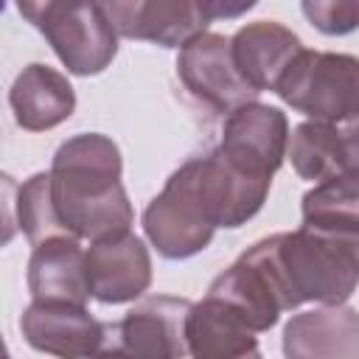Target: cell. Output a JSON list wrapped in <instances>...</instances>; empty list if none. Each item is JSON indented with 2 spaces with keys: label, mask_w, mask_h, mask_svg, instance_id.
Masks as SVG:
<instances>
[{
  "label": "cell",
  "mask_w": 359,
  "mask_h": 359,
  "mask_svg": "<svg viewBox=\"0 0 359 359\" xmlns=\"http://www.w3.org/2000/svg\"><path fill=\"white\" fill-rule=\"evenodd\" d=\"M121 174V151L107 135L81 132L56 149L48 171V188L65 236L95 244L129 233L135 210Z\"/></svg>",
  "instance_id": "obj_1"
},
{
  "label": "cell",
  "mask_w": 359,
  "mask_h": 359,
  "mask_svg": "<svg viewBox=\"0 0 359 359\" xmlns=\"http://www.w3.org/2000/svg\"><path fill=\"white\" fill-rule=\"evenodd\" d=\"M241 258L264 272L283 311L303 303L345 306L356 292L359 238L297 227L255 241Z\"/></svg>",
  "instance_id": "obj_2"
},
{
  "label": "cell",
  "mask_w": 359,
  "mask_h": 359,
  "mask_svg": "<svg viewBox=\"0 0 359 359\" xmlns=\"http://www.w3.org/2000/svg\"><path fill=\"white\" fill-rule=\"evenodd\" d=\"M359 62L351 53L309 50L303 48L275 90L283 104L320 123H353L359 93Z\"/></svg>",
  "instance_id": "obj_3"
},
{
  "label": "cell",
  "mask_w": 359,
  "mask_h": 359,
  "mask_svg": "<svg viewBox=\"0 0 359 359\" xmlns=\"http://www.w3.org/2000/svg\"><path fill=\"white\" fill-rule=\"evenodd\" d=\"M20 14L50 42L76 76H98L118 53V34L101 3H20Z\"/></svg>",
  "instance_id": "obj_4"
},
{
  "label": "cell",
  "mask_w": 359,
  "mask_h": 359,
  "mask_svg": "<svg viewBox=\"0 0 359 359\" xmlns=\"http://www.w3.org/2000/svg\"><path fill=\"white\" fill-rule=\"evenodd\" d=\"M188 311L191 300L185 297H143L121 320L101 325L93 359H182Z\"/></svg>",
  "instance_id": "obj_5"
},
{
  "label": "cell",
  "mask_w": 359,
  "mask_h": 359,
  "mask_svg": "<svg viewBox=\"0 0 359 359\" xmlns=\"http://www.w3.org/2000/svg\"><path fill=\"white\" fill-rule=\"evenodd\" d=\"M143 230L151 247L168 261L191 258L213 241L216 227L199 194L191 160H185L165 180L163 191L146 205Z\"/></svg>",
  "instance_id": "obj_6"
},
{
  "label": "cell",
  "mask_w": 359,
  "mask_h": 359,
  "mask_svg": "<svg viewBox=\"0 0 359 359\" xmlns=\"http://www.w3.org/2000/svg\"><path fill=\"white\" fill-rule=\"evenodd\" d=\"M286 140H289L286 112L261 101H250L227 112L216 151L233 168L258 180H272L275 171L283 165Z\"/></svg>",
  "instance_id": "obj_7"
},
{
  "label": "cell",
  "mask_w": 359,
  "mask_h": 359,
  "mask_svg": "<svg viewBox=\"0 0 359 359\" xmlns=\"http://www.w3.org/2000/svg\"><path fill=\"white\" fill-rule=\"evenodd\" d=\"M177 76L196 101L219 115H227L258 95L233 65L230 36L213 31H205L180 48Z\"/></svg>",
  "instance_id": "obj_8"
},
{
  "label": "cell",
  "mask_w": 359,
  "mask_h": 359,
  "mask_svg": "<svg viewBox=\"0 0 359 359\" xmlns=\"http://www.w3.org/2000/svg\"><path fill=\"white\" fill-rule=\"evenodd\" d=\"M118 36L182 48L205 34L216 17V0H129L101 3Z\"/></svg>",
  "instance_id": "obj_9"
},
{
  "label": "cell",
  "mask_w": 359,
  "mask_h": 359,
  "mask_svg": "<svg viewBox=\"0 0 359 359\" xmlns=\"http://www.w3.org/2000/svg\"><path fill=\"white\" fill-rule=\"evenodd\" d=\"M84 272L90 297L107 306L143 297L151 286V255L143 238L123 233L95 241L84 250Z\"/></svg>",
  "instance_id": "obj_10"
},
{
  "label": "cell",
  "mask_w": 359,
  "mask_h": 359,
  "mask_svg": "<svg viewBox=\"0 0 359 359\" xmlns=\"http://www.w3.org/2000/svg\"><path fill=\"white\" fill-rule=\"evenodd\" d=\"M101 325L87 306L31 300L20 317L25 342L56 359H93L101 342Z\"/></svg>",
  "instance_id": "obj_11"
},
{
  "label": "cell",
  "mask_w": 359,
  "mask_h": 359,
  "mask_svg": "<svg viewBox=\"0 0 359 359\" xmlns=\"http://www.w3.org/2000/svg\"><path fill=\"white\" fill-rule=\"evenodd\" d=\"M286 157L300 180L325 182L345 174H359V143L353 123L303 121L289 132Z\"/></svg>",
  "instance_id": "obj_12"
},
{
  "label": "cell",
  "mask_w": 359,
  "mask_h": 359,
  "mask_svg": "<svg viewBox=\"0 0 359 359\" xmlns=\"http://www.w3.org/2000/svg\"><path fill=\"white\" fill-rule=\"evenodd\" d=\"M286 359H359V314L351 306H320L294 314L283 328Z\"/></svg>",
  "instance_id": "obj_13"
},
{
  "label": "cell",
  "mask_w": 359,
  "mask_h": 359,
  "mask_svg": "<svg viewBox=\"0 0 359 359\" xmlns=\"http://www.w3.org/2000/svg\"><path fill=\"white\" fill-rule=\"evenodd\" d=\"M300 50H303L300 36L275 20L241 25L230 36L233 65L255 93L275 90L278 79Z\"/></svg>",
  "instance_id": "obj_14"
},
{
  "label": "cell",
  "mask_w": 359,
  "mask_h": 359,
  "mask_svg": "<svg viewBox=\"0 0 359 359\" xmlns=\"http://www.w3.org/2000/svg\"><path fill=\"white\" fill-rule=\"evenodd\" d=\"M28 292L45 303L87 306V272L84 250L73 236H53L34 247L28 261Z\"/></svg>",
  "instance_id": "obj_15"
},
{
  "label": "cell",
  "mask_w": 359,
  "mask_h": 359,
  "mask_svg": "<svg viewBox=\"0 0 359 359\" xmlns=\"http://www.w3.org/2000/svg\"><path fill=\"white\" fill-rule=\"evenodd\" d=\"M185 353L191 359H264L255 334L208 294L191 303L185 317Z\"/></svg>",
  "instance_id": "obj_16"
},
{
  "label": "cell",
  "mask_w": 359,
  "mask_h": 359,
  "mask_svg": "<svg viewBox=\"0 0 359 359\" xmlns=\"http://www.w3.org/2000/svg\"><path fill=\"white\" fill-rule=\"evenodd\" d=\"M14 121L28 132H45L67 121L76 109V93L67 76L48 65H28L8 90Z\"/></svg>",
  "instance_id": "obj_17"
},
{
  "label": "cell",
  "mask_w": 359,
  "mask_h": 359,
  "mask_svg": "<svg viewBox=\"0 0 359 359\" xmlns=\"http://www.w3.org/2000/svg\"><path fill=\"white\" fill-rule=\"evenodd\" d=\"M208 297L227 306L252 334L269 331L283 314L269 280L261 275L258 266H252L241 255L222 275H216V280L208 289Z\"/></svg>",
  "instance_id": "obj_18"
},
{
  "label": "cell",
  "mask_w": 359,
  "mask_h": 359,
  "mask_svg": "<svg viewBox=\"0 0 359 359\" xmlns=\"http://www.w3.org/2000/svg\"><path fill=\"white\" fill-rule=\"evenodd\" d=\"M359 174L317 182L303 194V224L309 230L359 238Z\"/></svg>",
  "instance_id": "obj_19"
},
{
  "label": "cell",
  "mask_w": 359,
  "mask_h": 359,
  "mask_svg": "<svg viewBox=\"0 0 359 359\" xmlns=\"http://www.w3.org/2000/svg\"><path fill=\"white\" fill-rule=\"evenodd\" d=\"M17 224L25 233V238L36 247L53 236H65V230L56 222L53 205H50V188H48V171H39L28 177L20 185L17 194Z\"/></svg>",
  "instance_id": "obj_20"
},
{
  "label": "cell",
  "mask_w": 359,
  "mask_h": 359,
  "mask_svg": "<svg viewBox=\"0 0 359 359\" xmlns=\"http://www.w3.org/2000/svg\"><path fill=\"white\" fill-rule=\"evenodd\" d=\"M300 8L317 31L331 34V36L351 34L359 22V3L356 0H339V3H334V0H306Z\"/></svg>",
  "instance_id": "obj_21"
},
{
  "label": "cell",
  "mask_w": 359,
  "mask_h": 359,
  "mask_svg": "<svg viewBox=\"0 0 359 359\" xmlns=\"http://www.w3.org/2000/svg\"><path fill=\"white\" fill-rule=\"evenodd\" d=\"M17 194L20 185L11 174L0 171V247L11 244L20 224H17Z\"/></svg>",
  "instance_id": "obj_22"
},
{
  "label": "cell",
  "mask_w": 359,
  "mask_h": 359,
  "mask_svg": "<svg viewBox=\"0 0 359 359\" xmlns=\"http://www.w3.org/2000/svg\"><path fill=\"white\" fill-rule=\"evenodd\" d=\"M0 359H11V356H8V348H6V342H3V334H0Z\"/></svg>",
  "instance_id": "obj_23"
}]
</instances>
